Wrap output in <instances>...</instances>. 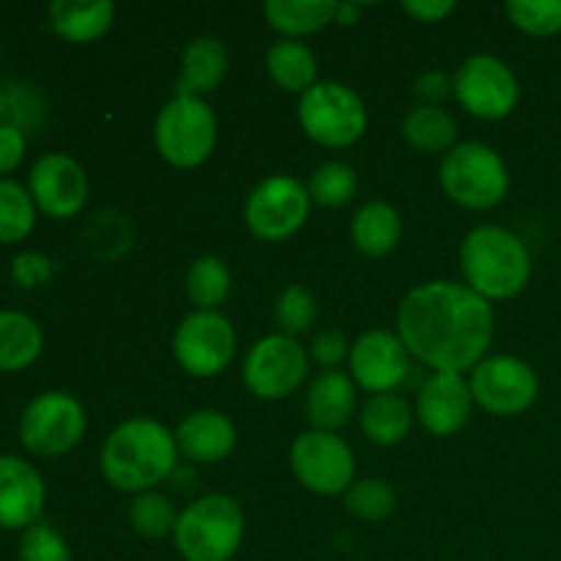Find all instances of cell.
<instances>
[{"mask_svg":"<svg viewBox=\"0 0 561 561\" xmlns=\"http://www.w3.org/2000/svg\"><path fill=\"white\" fill-rule=\"evenodd\" d=\"M398 337L436 373L474 370L493 343V307L469 285H416L398 310Z\"/></svg>","mask_w":561,"mask_h":561,"instance_id":"obj_1","label":"cell"},{"mask_svg":"<svg viewBox=\"0 0 561 561\" xmlns=\"http://www.w3.org/2000/svg\"><path fill=\"white\" fill-rule=\"evenodd\" d=\"M179 460V444L175 433H170L162 422L137 416L126 420L104 438L102 474L115 491L146 493L153 491L159 482L168 480Z\"/></svg>","mask_w":561,"mask_h":561,"instance_id":"obj_2","label":"cell"},{"mask_svg":"<svg viewBox=\"0 0 561 561\" xmlns=\"http://www.w3.org/2000/svg\"><path fill=\"white\" fill-rule=\"evenodd\" d=\"M460 268L474 294L485 301H504L529 285L531 255L513 230L482 225L460 244Z\"/></svg>","mask_w":561,"mask_h":561,"instance_id":"obj_3","label":"cell"},{"mask_svg":"<svg viewBox=\"0 0 561 561\" xmlns=\"http://www.w3.org/2000/svg\"><path fill=\"white\" fill-rule=\"evenodd\" d=\"M173 540L184 561H230L244 540V510L228 493H208L179 513Z\"/></svg>","mask_w":561,"mask_h":561,"instance_id":"obj_4","label":"cell"},{"mask_svg":"<svg viewBox=\"0 0 561 561\" xmlns=\"http://www.w3.org/2000/svg\"><path fill=\"white\" fill-rule=\"evenodd\" d=\"M438 175L449 201L471 211L499 206L510 190L507 164L480 140H463L444 153Z\"/></svg>","mask_w":561,"mask_h":561,"instance_id":"obj_5","label":"cell"},{"mask_svg":"<svg viewBox=\"0 0 561 561\" xmlns=\"http://www.w3.org/2000/svg\"><path fill=\"white\" fill-rule=\"evenodd\" d=\"M153 142L159 157L181 170L206 162L217 146V115L206 99L175 93L157 115Z\"/></svg>","mask_w":561,"mask_h":561,"instance_id":"obj_6","label":"cell"},{"mask_svg":"<svg viewBox=\"0 0 561 561\" xmlns=\"http://www.w3.org/2000/svg\"><path fill=\"white\" fill-rule=\"evenodd\" d=\"M299 124L318 146L348 148L367 131V107L354 88L321 80L299 96Z\"/></svg>","mask_w":561,"mask_h":561,"instance_id":"obj_7","label":"cell"},{"mask_svg":"<svg viewBox=\"0 0 561 561\" xmlns=\"http://www.w3.org/2000/svg\"><path fill=\"white\" fill-rule=\"evenodd\" d=\"M88 416L80 400L69 392H42L20 416L22 447L38 458H60L82 442Z\"/></svg>","mask_w":561,"mask_h":561,"instance_id":"obj_8","label":"cell"},{"mask_svg":"<svg viewBox=\"0 0 561 561\" xmlns=\"http://www.w3.org/2000/svg\"><path fill=\"white\" fill-rule=\"evenodd\" d=\"M310 192L294 175H268L247 197V228L261 241H285L305 228L310 217Z\"/></svg>","mask_w":561,"mask_h":561,"instance_id":"obj_9","label":"cell"},{"mask_svg":"<svg viewBox=\"0 0 561 561\" xmlns=\"http://www.w3.org/2000/svg\"><path fill=\"white\" fill-rule=\"evenodd\" d=\"M244 387L261 400H283L294 394L310 373V354L288 334H268L247 354Z\"/></svg>","mask_w":561,"mask_h":561,"instance_id":"obj_10","label":"cell"},{"mask_svg":"<svg viewBox=\"0 0 561 561\" xmlns=\"http://www.w3.org/2000/svg\"><path fill=\"white\" fill-rule=\"evenodd\" d=\"M290 469L307 491L318 496H340L354 485V449L327 431H305L290 447Z\"/></svg>","mask_w":561,"mask_h":561,"instance_id":"obj_11","label":"cell"},{"mask_svg":"<svg viewBox=\"0 0 561 561\" xmlns=\"http://www.w3.org/2000/svg\"><path fill=\"white\" fill-rule=\"evenodd\" d=\"M453 80L455 99L474 118L502 121L520 102L518 77L496 55H471Z\"/></svg>","mask_w":561,"mask_h":561,"instance_id":"obj_12","label":"cell"},{"mask_svg":"<svg viewBox=\"0 0 561 561\" xmlns=\"http://www.w3.org/2000/svg\"><path fill=\"white\" fill-rule=\"evenodd\" d=\"M471 394L480 409L496 416H518L535 405L540 378L529 362L518 356H485L469 376Z\"/></svg>","mask_w":561,"mask_h":561,"instance_id":"obj_13","label":"cell"},{"mask_svg":"<svg viewBox=\"0 0 561 561\" xmlns=\"http://www.w3.org/2000/svg\"><path fill=\"white\" fill-rule=\"evenodd\" d=\"M173 356L184 373L214 378L228 370L236 356V329L222 312L195 310L173 334Z\"/></svg>","mask_w":561,"mask_h":561,"instance_id":"obj_14","label":"cell"},{"mask_svg":"<svg viewBox=\"0 0 561 561\" xmlns=\"http://www.w3.org/2000/svg\"><path fill=\"white\" fill-rule=\"evenodd\" d=\"M348 370L356 387L370 394H387L409 378L411 354L398 334L387 329H370L351 345Z\"/></svg>","mask_w":561,"mask_h":561,"instance_id":"obj_15","label":"cell"},{"mask_svg":"<svg viewBox=\"0 0 561 561\" xmlns=\"http://www.w3.org/2000/svg\"><path fill=\"white\" fill-rule=\"evenodd\" d=\"M27 190L36 208H42L47 217L69 219L80 214L88 201L85 168L69 153H42L31 168Z\"/></svg>","mask_w":561,"mask_h":561,"instance_id":"obj_16","label":"cell"},{"mask_svg":"<svg viewBox=\"0 0 561 561\" xmlns=\"http://www.w3.org/2000/svg\"><path fill=\"white\" fill-rule=\"evenodd\" d=\"M474 409L469 378L463 373H433L416 398V416L433 436H455L463 431Z\"/></svg>","mask_w":561,"mask_h":561,"instance_id":"obj_17","label":"cell"},{"mask_svg":"<svg viewBox=\"0 0 561 561\" xmlns=\"http://www.w3.org/2000/svg\"><path fill=\"white\" fill-rule=\"evenodd\" d=\"M47 488L42 474L16 455H0V529H22L38 524Z\"/></svg>","mask_w":561,"mask_h":561,"instance_id":"obj_18","label":"cell"},{"mask_svg":"<svg viewBox=\"0 0 561 561\" xmlns=\"http://www.w3.org/2000/svg\"><path fill=\"white\" fill-rule=\"evenodd\" d=\"M236 442H239L236 425L222 411L214 409L192 411L175 427L179 453L186 460H195V463H219V460L233 453Z\"/></svg>","mask_w":561,"mask_h":561,"instance_id":"obj_19","label":"cell"},{"mask_svg":"<svg viewBox=\"0 0 561 561\" xmlns=\"http://www.w3.org/2000/svg\"><path fill=\"white\" fill-rule=\"evenodd\" d=\"M305 411L312 431L334 433L345 427L356 411L354 378L343 370H323L307 389Z\"/></svg>","mask_w":561,"mask_h":561,"instance_id":"obj_20","label":"cell"},{"mask_svg":"<svg viewBox=\"0 0 561 561\" xmlns=\"http://www.w3.org/2000/svg\"><path fill=\"white\" fill-rule=\"evenodd\" d=\"M228 49L219 38L201 36L192 38L181 58V80H179V96H197L203 99L211 93L219 82L228 75Z\"/></svg>","mask_w":561,"mask_h":561,"instance_id":"obj_21","label":"cell"},{"mask_svg":"<svg viewBox=\"0 0 561 561\" xmlns=\"http://www.w3.org/2000/svg\"><path fill=\"white\" fill-rule=\"evenodd\" d=\"M115 20L110 0H55L49 5V25L71 44H88L102 38Z\"/></svg>","mask_w":561,"mask_h":561,"instance_id":"obj_22","label":"cell"},{"mask_svg":"<svg viewBox=\"0 0 561 561\" xmlns=\"http://www.w3.org/2000/svg\"><path fill=\"white\" fill-rule=\"evenodd\" d=\"M351 239L367 257H383L403 239V219L398 208L383 201H370L351 219Z\"/></svg>","mask_w":561,"mask_h":561,"instance_id":"obj_23","label":"cell"},{"mask_svg":"<svg viewBox=\"0 0 561 561\" xmlns=\"http://www.w3.org/2000/svg\"><path fill=\"white\" fill-rule=\"evenodd\" d=\"M362 433L378 447H398L414 427V409L398 392L373 394L362 409Z\"/></svg>","mask_w":561,"mask_h":561,"instance_id":"obj_24","label":"cell"},{"mask_svg":"<svg viewBox=\"0 0 561 561\" xmlns=\"http://www.w3.org/2000/svg\"><path fill=\"white\" fill-rule=\"evenodd\" d=\"M266 71L274 85L288 93H307L318 82L316 53L299 38H279L266 53Z\"/></svg>","mask_w":561,"mask_h":561,"instance_id":"obj_25","label":"cell"},{"mask_svg":"<svg viewBox=\"0 0 561 561\" xmlns=\"http://www.w3.org/2000/svg\"><path fill=\"white\" fill-rule=\"evenodd\" d=\"M42 327L27 312L0 310V373L31 367L42 356Z\"/></svg>","mask_w":561,"mask_h":561,"instance_id":"obj_26","label":"cell"},{"mask_svg":"<svg viewBox=\"0 0 561 561\" xmlns=\"http://www.w3.org/2000/svg\"><path fill=\"white\" fill-rule=\"evenodd\" d=\"M403 137L420 153H449L458 146V121L436 104H416L405 113Z\"/></svg>","mask_w":561,"mask_h":561,"instance_id":"obj_27","label":"cell"},{"mask_svg":"<svg viewBox=\"0 0 561 561\" xmlns=\"http://www.w3.org/2000/svg\"><path fill=\"white\" fill-rule=\"evenodd\" d=\"M334 11H337V3L332 0H268L263 3L268 25L285 38H299V42L301 36H312L334 22Z\"/></svg>","mask_w":561,"mask_h":561,"instance_id":"obj_28","label":"cell"},{"mask_svg":"<svg viewBox=\"0 0 561 561\" xmlns=\"http://www.w3.org/2000/svg\"><path fill=\"white\" fill-rule=\"evenodd\" d=\"M186 296L195 310L217 312L230 294V272L222 257L201 255L186 272Z\"/></svg>","mask_w":561,"mask_h":561,"instance_id":"obj_29","label":"cell"},{"mask_svg":"<svg viewBox=\"0 0 561 561\" xmlns=\"http://www.w3.org/2000/svg\"><path fill=\"white\" fill-rule=\"evenodd\" d=\"M36 228L31 190L14 179H0V244H16Z\"/></svg>","mask_w":561,"mask_h":561,"instance_id":"obj_30","label":"cell"},{"mask_svg":"<svg viewBox=\"0 0 561 561\" xmlns=\"http://www.w3.org/2000/svg\"><path fill=\"white\" fill-rule=\"evenodd\" d=\"M129 524L146 540H162V537L173 535L175 524H179V513L175 504L170 502L164 493L146 491L137 493L129 504Z\"/></svg>","mask_w":561,"mask_h":561,"instance_id":"obj_31","label":"cell"},{"mask_svg":"<svg viewBox=\"0 0 561 561\" xmlns=\"http://www.w3.org/2000/svg\"><path fill=\"white\" fill-rule=\"evenodd\" d=\"M356 190H359V179H356L354 168L345 162H323L321 168L312 170L310 181H307L310 201L323 208L348 206Z\"/></svg>","mask_w":561,"mask_h":561,"instance_id":"obj_32","label":"cell"},{"mask_svg":"<svg viewBox=\"0 0 561 561\" xmlns=\"http://www.w3.org/2000/svg\"><path fill=\"white\" fill-rule=\"evenodd\" d=\"M274 318H277L279 334H288V337L299 340L301 334L310 332L318 321L316 296H312L305 285H288V288L279 294Z\"/></svg>","mask_w":561,"mask_h":561,"instance_id":"obj_33","label":"cell"},{"mask_svg":"<svg viewBox=\"0 0 561 561\" xmlns=\"http://www.w3.org/2000/svg\"><path fill=\"white\" fill-rule=\"evenodd\" d=\"M504 14L518 31L529 36H557L561 33V0H510Z\"/></svg>","mask_w":561,"mask_h":561,"instance_id":"obj_34","label":"cell"},{"mask_svg":"<svg viewBox=\"0 0 561 561\" xmlns=\"http://www.w3.org/2000/svg\"><path fill=\"white\" fill-rule=\"evenodd\" d=\"M345 510L354 518L378 524L392 515L394 491L383 480H359L345 491Z\"/></svg>","mask_w":561,"mask_h":561,"instance_id":"obj_35","label":"cell"},{"mask_svg":"<svg viewBox=\"0 0 561 561\" xmlns=\"http://www.w3.org/2000/svg\"><path fill=\"white\" fill-rule=\"evenodd\" d=\"M20 561H71L69 542L49 524H33L20 537Z\"/></svg>","mask_w":561,"mask_h":561,"instance_id":"obj_36","label":"cell"},{"mask_svg":"<svg viewBox=\"0 0 561 561\" xmlns=\"http://www.w3.org/2000/svg\"><path fill=\"white\" fill-rule=\"evenodd\" d=\"M53 274L55 263L53 257H47L44 252H20V255L11 261V279L25 290L49 283Z\"/></svg>","mask_w":561,"mask_h":561,"instance_id":"obj_37","label":"cell"},{"mask_svg":"<svg viewBox=\"0 0 561 561\" xmlns=\"http://www.w3.org/2000/svg\"><path fill=\"white\" fill-rule=\"evenodd\" d=\"M348 354V340H345V334L340 329H321L310 343V356L323 370H337V365Z\"/></svg>","mask_w":561,"mask_h":561,"instance_id":"obj_38","label":"cell"},{"mask_svg":"<svg viewBox=\"0 0 561 561\" xmlns=\"http://www.w3.org/2000/svg\"><path fill=\"white\" fill-rule=\"evenodd\" d=\"M25 131L11 124H0V179L20 168L22 157H25Z\"/></svg>","mask_w":561,"mask_h":561,"instance_id":"obj_39","label":"cell"},{"mask_svg":"<svg viewBox=\"0 0 561 561\" xmlns=\"http://www.w3.org/2000/svg\"><path fill=\"white\" fill-rule=\"evenodd\" d=\"M414 93L422 99V104H436V107H442L444 99L455 96V80H449L444 71H425L414 82Z\"/></svg>","mask_w":561,"mask_h":561,"instance_id":"obj_40","label":"cell"},{"mask_svg":"<svg viewBox=\"0 0 561 561\" xmlns=\"http://www.w3.org/2000/svg\"><path fill=\"white\" fill-rule=\"evenodd\" d=\"M403 11L409 16H414L416 22L433 25V22H442L444 16L453 14L455 3L453 0H405Z\"/></svg>","mask_w":561,"mask_h":561,"instance_id":"obj_41","label":"cell"},{"mask_svg":"<svg viewBox=\"0 0 561 561\" xmlns=\"http://www.w3.org/2000/svg\"><path fill=\"white\" fill-rule=\"evenodd\" d=\"M362 9H365L362 3H337L334 22H340V25H356V22H359Z\"/></svg>","mask_w":561,"mask_h":561,"instance_id":"obj_42","label":"cell"},{"mask_svg":"<svg viewBox=\"0 0 561 561\" xmlns=\"http://www.w3.org/2000/svg\"><path fill=\"white\" fill-rule=\"evenodd\" d=\"M0 124H9V88L0 85Z\"/></svg>","mask_w":561,"mask_h":561,"instance_id":"obj_43","label":"cell"}]
</instances>
